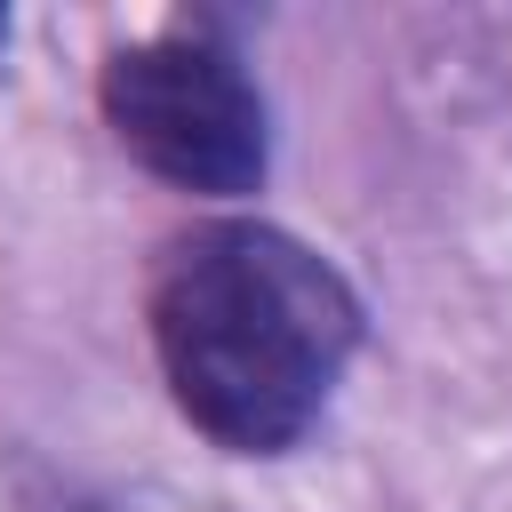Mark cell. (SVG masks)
<instances>
[{"instance_id": "cell-1", "label": "cell", "mask_w": 512, "mask_h": 512, "mask_svg": "<svg viewBox=\"0 0 512 512\" xmlns=\"http://www.w3.org/2000/svg\"><path fill=\"white\" fill-rule=\"evenodd\" d=\"M152 344L216 448L280 456L320 424L360 344V296L280 224H200L152 272Z\"/></svg>"}, {"instance_id": "cell-2", "label": "cell", "mask_w": 512, "mask_h": 512, "mask_svg": "<svg viewBox=\"0 0 512 512\" xmlns=\"http://www.w3.org/2000/svg\"><path fill=\"white\" fill-rule=\"evenodd\" d=\"M104 120L112 136L168 184L232 200L264 184L272 136H264V96L240 72V56L208 32H160L128 40L104 56Z\"/></svg>"}, {"instance_id": "cell-3", "label": "cell", "mask_w": 512, "mask_h": 512, "mask_svg": "<svg viewBox=\"0 0 512 512\" xmlns=\"http://www.w3.org/2000/svg\"><path fill=\"white\" fill-rule=\"evenodd\" d=\"M0 48H8V16H0Z\"/></svg>"}]
</instances>
